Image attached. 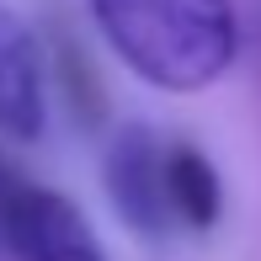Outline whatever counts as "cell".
Returning <instances> with one entry per match:
<instances>
[{
  "label": "cell",
  "mask_w": 261,
  "mask_h": 261,
  "mask_svg": "<svg viewBox=\"0 0 261 261\" xmlns=\"http://www.w3.org/2000/svg\"><path fill=\"white\" fill-rule=\"evenodd\" d=\"M112 54L155 91H203L234 64L229 0H86Z\"/></svg>",
  "instance_id": "cell-1"
},
{
  "label": "cell",
  "mask_w": 261,
  "mask_h": 261,
  "mask_svg": "<svg viewBox=\"0 0 261 261\" xmlns=\"http://www.w3.org/2000/svg\"><path fill=\"white\" fill-rule=\"evenodd\" d=\"M0 240L16 261H107L96 229L69 197L0 165Z\"/></svg>",
  "instance_id": "cell-2"
},
{
  "label": "cell",
  "mask_w": 261,
  "mask_h": 261,
  "mask_svg": "<svg viewBox=\"0 0 261 261\" xmlns=\"http://www.w3.org/2000/svg\"><path fill=\"white\" fill-rule=\"evenodd\" d=\"M107 197L128 224V234H139L144 245H160L171 229H181L165 192V144L144 123L123 128L107 149Z\"/></svg>",
  "instance_id": "cell-3"
},
{
  "label": "cell",
  "mask_w": 261,
  "mask_h": 261,
  "mask_svg": "<svg viewBox=\"0 0 261 261\" xmlns=\"http://www.w3.org/2000/svg\"><path fill=\"white\" fill-rule=\"evenodd\" d=\"M48 101H43V54L32 27L0 6V139L32 144L43 139Z\"/></svg>",
  "instance_id": "cell-4"
},
{
  "label": "cell",
  "mask_w": 261,
  "mask_h": 261,
  "mask_svg": "<svg viewBox=\"0 0 261 261\" xmlns=\"http://www.w3.org/2000/svg\"><path fill=\"white\" fill-rule=\"evenodd\" d=\"M165 192H171V213L181 229L203 234L224 213V181L213 160L192 144H165Z\"/></svg>",
  "instance_id": "cell-5"
}]
</instances>
